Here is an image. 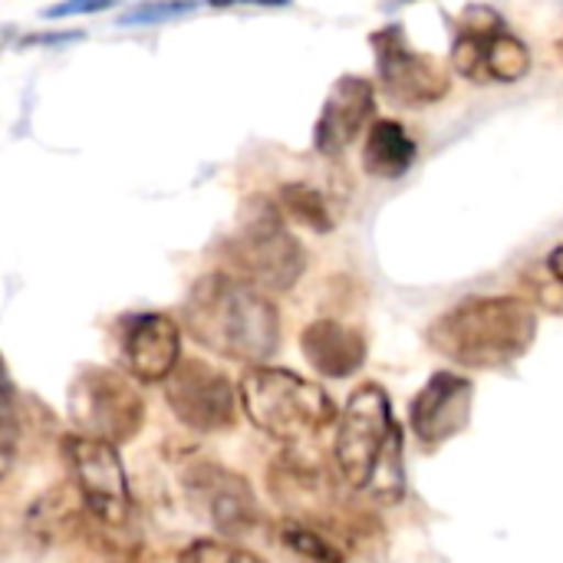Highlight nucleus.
<instances>
[{"label": "nucleus", "mask_w": 563, "mask_h": 563, "mask_svg": "<svg viewBox=\"0 0 563 563\" xmlns=\"http://www.w3.org/2000/svg\"><path fill=\"white\" fill-rule=\"evenodd\" d=\"M277 208L284 211V218H294V221H300L303 228H310V231H317V234H327V231H333V214H330V205H327V198L313 188V185H307V181H290V185H284L280 188V195H277Z\"/></svg>", "instance_id": "6ab92c4d"}, {"label": "nucleus", "mask_w": 563, "mask_h": 563, "mask_svg": "<svg viewBox=\"0 0 563 563\" xmlns=\"http://www.w3.org/2000/svg\"><path fill=\"white\" fill-rule=\"evenodd\" d=\"M416 155H419V145L402 122L376 119L369 125L366 142H363V168L373 178H383V181L402 178L416 165Z\"/></svg>", "instance_id": "dca6fc26"}, {"label": "nucleus", "mask_w": 563, "mask_h": 563, "mask_svg": "<svg viewBox=\"0 0 563 563\" xmlns=\"http://www.w3.org/2000/svg\"><path fill=\"white\" fill-rule=\"evenodd\" d=\"M162 389H165L168 409L185 429L211 435V432H224L234 426L241 393L211 363L181 360L175 373L162 383Z\"/></svg>", "instance_id": "6e6552de"}, {"label": "nucleus", "mask_w": 563, "mask_h": 563, "mask_svg": "<svg viewBox=\"0 0 563 563\" xmlns=\"http://www.w3.org/2000/svg\"><path fill=\"white\" fill-rule=\"evenodd\" d=\"M548 271H551V277H554V280L563 287V244L551 251V257H548Z\"/></svg>", "instance_id": "bb28decb"}, {"label": "nucleus", "mask_w": 563, "mask_h": 563, "mask_svg": "<svg viewBox=\"0 0 563 563\" xmlns=\"http://www.w3.org/2000/svg\"><path fill=\"white\" fill-rule=\"evenodd\" d=\"M300 350L310 369L323 379H346L363 369L369 343L363 330L340 320H313L300 333Z\"/></svg>", "instance_id": "4468645a"}, {"label": "nucleus", "mask_w": 563, "mask_h": 563, "mask_svg": "<svg viewBox=\"0 0 563 563\" xmlns=\"http://www.w3.org/2000/svg\"><path fill=\"white\" fill-rule=\"evenodd\" d=\"M238 393L244 416L264 435L287 445H300L320 435L340 416L333 396L323 386L277 366H251L241 376Z\"/></svg>", "instance_id": "20e7f679"}, {"label": "nucleus", "mask_w": 563, "mask_h": 563, "mask_svg": "<svg viewBox=\"0 0 563 563\" xmlns=\"http://www.w3.org/2000/svg\"><path fill=\"white\" fill-rule=\"evenodd\" d=\"M86 501L76 492L73 482H63L56 488H46L23 515V528L33 541L40 544H59L69 541L79 528H82V515H86Z\"/></svg>", "instance_id": "2eb2a0df"}, {"label": "nucleus", "mask_w": 563, "mask_h": 563, "mask_svg": "<svg viewBox=\"0 0 563 563\" xmlns=\"http://www.w3.org/2000/svg\"><path fill=\"white\" fill-rule=\"evenodd\" d=\"M531 73V46L515 36L511 30H501L485 43V79L488 82H521Z\"/></svg>", "instance_id": "a211bd4d"}, {"label": "nucleus", "mask_w": 563, "mask_h": 563, "mask_svg": "<svg viewBox=\"0 0 563 563\" xmlns=\"http://www.w3.org/2000/svg\"><path fill=\"white\" fill-rule=\"evenodd\" d=\"M399 3H409V0H399Z\"/></svg>", "instance_id": "cd10ccee"}, {"label": "nucleus", "mask_w": 563, "mask_h": 563, "mask_svg": "<svg viewBox=\"0 0 563 563\" xmlns=\"http://www.w3.org/2000/svg\"><path fill=\"white\" fill-rule=\"evenodd\" d=\"M208 7H287L290 0H205Z\"/></svg>", "instance_id": "a878e982"}, {"label": "nucleus", "mask_w": 563, "mask_h": 563, "mask_svg": "<svg viewBox=\"0 0 563 563\" xmlns=\"http://www.w3.org/2000/svg\"><path fill=\"white\" fill-rule=\"evenodd\" d=\"M178 563H267L261 554L241 548V544H231V541H221V538H198L191 541L188 548L178 551Z\"/></svg>", "instance_id": "aec40b11"}, {"label": "nucleus", "mask_w": 563, "mask_h": 563, "mask_svg": "<svg viewBox=\"0 0 563 563\" xmlns=\"http://www.w3.org/2000/svg\"><path fill=\"white\" fill-rule=\"evenodd\" d=\"M59 449L89 515L106 528H125L132 518V492L125 465L119 459V445L69 432L63 435Z\"/></svg>", "instance_id": "0eeeda50"}, {"label": "nucleus", "mask_w": 563, "mask_h": 563, "mask_svg": "<svg viewBox=\"0 0 563 563\" xmlns=\"http://www.w3.org/2000/svg\"><path fill=\"white\" fill-rule=\"evenodd\" d=\"M277 544L300 563H346V548L333 531L300 518H287L277 528Z\"/></svg>", "instance_id": "f3484780"}, {"label": "nucleus", "mask_w": 563, "mask_h": 563, "mask_svg": "<svg viewBox=\"0 0 563 563\" xmlns=\"http://www.w3.org/2000/svg\"><path fill=\"white\" fill-rule=\"evenodd\" d=\"M73 40H82L79 30H69V33H36V36H26L23 46H63V43H73Z\"/></svg>", "instance_id": "393cba45"}, {"label": "nucleus", "mask_w": 563, "mask_h": 563, "mask_svg": "<svg viewBox=\"0 0 563 563\" xmlns=\"http://www.w3.org/2000/svg\"><path fill=\"white\" fill-rule=\"evenodd\" d=\"M475 383L459 373H432V379L409 402V426L422 449H439L472 426Z\"/></svg>", "instance_id": "9b49d317"}, {"label": "nucleus", "mask_w": 563, "mask_h": 563, "mask_svg": "<svg viewBox=\"0 0 563 563\" xmlns=\"http://www.w3.org/2000/svg\"><path fill=\"white\" fill-rule=\"evenodd\" d=\"M373 53L383 89L402 106H432L449 96V69L439 59L416 53L399 23H389L373 33Z\"/></svg>", "instance_id": "1a4fd4ad"}, {"label": "nucleus", "mask_w": 563, "mask_h": 563, "mask_svg": "<svg viewBox=\"0 0 563 563\" xmlns=\"http://www.w3.org/2000/svg\"><path fill=\"white\" fill-rule=\"evenodd\" d=\"M221 257L231 274L254 284L264 294H284L297 287L307 271V251L284 224V211L264 198L247 201L244 221L221 244Z\"/></svg>", "instance_id": "39448f33"}, {"label": "nucleus", "mask_w": 563, "mask_h": 563, "mask_svg": "<svg viewBox=\"0 0 563 563\" xmlns=\"http://www.w3.org/2000/svg\"><path fill=\"white\" fill-rule=\"evenodd\" d=\"M66 412L79 435L125 445L142 432L145 399L122 373L109 366H82L69 383Z\"/></svg>", "instance_id": "423d86ee"}, {"label": "nucleus", "mask_w": 563, "mask_h": 563, "mask_svg": "<svg viewBox=\"0 0 563 563\" xmlns=\"http://www.w3.org/2000/svg\"><path fill=\"white\" fill-rule=\"evenodd\" d=\"M119 353L132 379L165 383L181 363V327L168 313H129L119 320Z\"/></svg>", "instance_id": "f8f14e48"}, {"label": "nucleus", "mask_w": 563, "mask_h": 563, "mask_svg": "<svg viewBox=\"0 0 563 563\" xmlns=\"http://www.w3.org/2000/svg\"><path fill=\"white\" fill-rule=\"evenodd\" d=\"M185 333L224 360L264 366L280 346V313L254 284L214 271L198 277L185 300Z\"/></svg>", "instance_id": "f257e3e1"}, {"label": "nucleus", "mask_w": 563, "mask_h": 563, "mask_svg": "<svg viewBox=\"0 0 563 563\" xmlns=\"http://www.w3.org/2000/svg\"><path fill=\"white\" fill-rule=\"evenodd\" d=\"M181 482L188 501L214 531L241 538L261 525V505L244 475L214 462H195L185 468Z\"/></svg>", "instance_id": "9d476101"}, {"label": "nucleus", "mask_w": 563, "mask_h": 563, "mask_svg": "<svg viewBox=\"0 0 563 563\" xmlns=\"http://www.w3.org/2000/svg\"><path fill=\"white\" fill-rule=\"evenodd\" d=\"M7 399H3V478L10 475L13 462H16V439H20V396H16V386L7 379Z\"/></svg>", "instance_id": "5701e85b"}, {"label": "nucleus", "mask_w": 563, "mask_h": 563, "mask_svg": "<svg viewBox=\"0 0 563 563\" xmlns=\"http://www.w3.org/2000/svg\"><path fill=\"white\" fill-rule=\"evenodd\" d=\"M198 3L195 0H142L135 7H129L119 16V26H148V23H168L175 16L191 13Z\"/></svg>", "instance_id": "412c9836"}, {"label": "nucleus", "mask_w": 563, "mask_h": 563, "mask_svg": "<svg viewBox=\"0 0 563 563\" xmlns=\"http://www.w3.org/2000/svg\"><path fill=\"white\" fill-rule=\"evenodd\" d=\"M333 465L350 492L366 495L376 505L402 501V429L393 416L389 393L379 383H363L350 393L336 422Z\"/></svg>", "instance_id": "f03ea898"}, {"label": "nucleus", "mask_w": 563, "mask_h": 563, "mask_svg": "<svg viewBox=\"0 0 563 563\" xmlns=\"http://www.w3.org/2000/svg\"><path fill=\"white\" fill-rule=\"evenodd\" d=\"M538 340V313L521 297H465L426 330L429 350L465 369H505Z\"/></svg>", "instance_id": "7ed1b4c3"}, {"label": "nucleus", "mask_w": 563, "mask_h": 563, "mask_svg": "<svg viewBox=\"0 0 563 563\" xmlns=\"http://www.w3.org/2000/svg\"><path fill=\"white\" fill-rule=\"evenodd\" d=\"M376 109V86L366 76H340L313 125V148L327 158H336L346 145H353L363 132H369V119Z\"/></svg>", "instance_id": "ddd939ff"}, {"label": "nucleus", "mask_w": 563, "mask_h": 563, "mask_svg": "<svg viewBox=\"0 0 563 563\" xmlns=\"http://www.w3.org/2000/svg\"><path fill=\"white\" fill-rule=\"evenodd\" d=\"M508 30L505 26V16L488 7V3H468L462 13H459V33H472V36H495Z\"/></svg>", "instance_id": "4be33fe9"}, {"label": "nucleus", "mask_w": 563, "mask_h": 563, "mask_svg": "<svg viewBox=\"0 0 563 563\" xmlns=\"http://www.w3.org/2000/svg\"><path fill=\"white\" fill-rule=\"evenodd\" d=\"M115 0H63V3H53V7H43V16L46 20H63V16H79V13H99V10H109Z\"/></svg>", "instance_id": "b1692460"}]
</instances>
